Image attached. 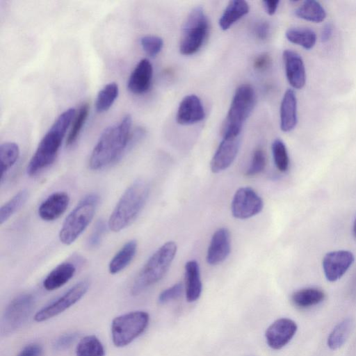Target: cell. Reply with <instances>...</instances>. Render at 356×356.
I'll list each match as a JSON object with an SVG mask.
<instances>
[{
	"instance_id": "cell-1",
	"label": "cell",
	"mask_w": 356,
	"mask_h": 356,
	"mask_svg": "<svg viewBox=\"0 0 356 356\" xmlns=\"http://www.w3.org/2000/svg\"><path fill=\"white\" fill-rule=\"evenodd\" d=\"M131 124V116L127 114L103 131L89 159L91 170H99L115 163L130 149Z\"/></svg>"
},
{
	"instance_id": "cell-2",
	"label": "cell",
	"mask_w": 356,
	"mask_h": 356,
	"mask_svg": "<svg viewBox=\"0 0 356 356\" xmlns=\"http://www.w3.org/2000/svg\"><path fill=\"white\" fill-rule=\"evenodd\" d=\"M75 114V108H70L60 114L54 121L39 143L28 164L27 174L29 176H35L55 161L66 131Z\"/></svg>"
},
{
	"instance_id": "cell-3",
	"label": "cell",
	"mask_w": 356,
	"mask_h": 356,
	"mask_svg": "<svg viewBox=\"0 0 356 356\" xmlns=\"http://www.w3.org/2000/svg\"><path fill=\"white\" fill-rule=\"evenodd\" d=\"M149 193L148 184L142 179L133 182L124 192L108 221L110 230L117 232L130 225L144 207Z\"/></svg>"
},
{
	"instance_id": "cell-4",
	"label": "cell",
	"mask_w": 356,
	"mask_h": 356,
	"mask_svg": "<svg viewBox=\"0 0 356 356\" xmlns=\"http://www.w3.org/2000/svg\"><path fill=\"white\" fill-rule=\"evenodd\" d=\"M177 250L174 241H168L151 255L132 283V296L140 294L163 277L176 255Z\"/></svg>"
},
{
	"instance_id": "cell-5",
	"label": "cell",
	"mask_w": 356,
	"mask_h": 356,
	"mask_svg": "<svg viewBox=\"0 0 356 356\" xmlns=\"http://www.w3.org/2000/svg\"><path fill=\"white\" fill-rule=\"evenodd\" d=\"M255 102V92L250 85L241 84L236 88L222 127V138L240 136L243 124L251 114Z\"/></svg>"
},
{
	"instance_id": "cell-6",
	"label": "cell",
	"mask_w": 356,
	"mask_h": 356,
	"mask_svg": "<svg viewBox=\"0 0 356 356\" xmlns=\"http://www.w3.org/2000/svg\"><path fill=\"white\" fill-rule=\"evenodd\" d=\"M99 202L96 194L83 197L66 217L59 232V239L65 245L73 243L92 221Z\"/></svg>"
},
{
	"instance_id": "cell-7",
	"label": "cell",
	"mask_w": 356,
	"mask_h": 356,
	"mask_svg": "<svg viewBox=\"0 0 356 356\" xmlns=\"http://www.w3.org/2000/svg\"><path fill=\"white\" fill-rule=\"evenodd\" d=\"M149 314L134 311L114 318L111 323V338L115 346L124 347L138 337L147 328Z\"/></svg>"
},
{
	"instance_id": "cell-8",
	"label": "cell",
	"mask_w": 356,
	"mask_h": 356,
	"mask_svg": "<svg viewBox=\"0 0 356 356\" xmlns=\"http://www.w3.org/2000/svg\"><path fill=\"white\" fill-rule=\"evenodd\" d=\"M209 20L201 6L194 8L186 17L182 27L179 52L189 56L202 47L209 31Z\"/></svg>"
},
{
	"instance_id": "cell-9",
	"label": "cell",
	"mask_w": 356,
	"mask_h": 356,
	"mask_svg": "<svg viewBox=\"0 0 356 356\" xmlns=\"http://www.w3.org/2000/svg\"><path fill=\"white\" fill-rule=\"evenodd\" d=\"M35 298L31 293L16 296L7 305L1 319V334L7 336L19 329L28 320L35 307Z\"/></svg>"
},
{
	"instance_id": "cell-10",
	"label": "cell",
	"mask_w": 356,
	"mask_h": 356,
	"mask_svg": "<svg viewBox=\"0 0 356 356\" xmlns=\"http://www.w3.org/2000/svg\"><path fill=\"white\" fill-rule=\"evenodd\" d=\"M88 288L89 282L87 280L76 283L59 298L40 309L35 314L34 320L43 322L59 315L81 299Z\"/></svg>"
},
{
	"instance_id": "cell-11",
	"label": "cell",
	"mask_w": 356,
	"mask_h": 356,
	"mask_svg": "<svg viewBox=\"0 0 356 356\" xmlns=\"http://www.w3.org/2000/svg\"><path fill=\"white\" fill-rule=\"evenodd\" d=\"M264 207L261 197L250 187H241L234 193L231 211L232 216L241 220L252 218L259 213Z\"/></svg>"
},
{
	"instance_id": "cell-12",
	"label": "cell",
	"mask_w": 356,
	"mask_h": 356,
	"mask_svg": "<svg viewBox=\"0 0 356 356\" xmlns=\"http://www.w3.org/2000/svg\"><path fill=\"white\" fill-rule=\"evenodd\" d=\"M297 330L298 326L293 320L287 318H279L266 330L267 344L272 349L280 350L292 339Z\"/></svg>"
},
{
	"instance_id": "cell-13",
	"label": "cell",
	"mask_w": 356,
	"mask_h": 356,
	"mask_svg": "<svg viewBox=\"0 0 356 356\" xmlns=\"http://www.w3.org/2000/svg\"><path fill=\"white\" fill-rule=\"evenodd\" d=\"M354 261V256L348 250H337L326 254L323 268L326 279L334 282L340 279Z\"/></svg>"
},
{
	"instance_id": "cell-14",
	"label": "cell",
	"mask_w": 356,
	"mask_h": 356,
	"mask_svg": "<svg viewBox=\"0 0 356 356\" xmlns=\"http://www.w3.org/2000/svg\"><path fill=\"white\" fill-rule=\"evenodd\" d=\"M240 136L222 138L210 162L213 173H218L228 168L234 161L240 147Z\"/></svg>"
},
{
	"instance_id": "cell-15",
	"label": "cell",
	"mask_w": 356,
	"mask_h": 356,
	"mask_svg": "<svg viewBox=\"0 0 356 356\" xmlns=\"http://www.w3.org/2000/svg\"><path fill=\"white\" fill-rule=\"evenodd\" d=\"M231 251L230 232L226 227H220L213 233L207 252V262L217 265L224 261Z\"/></svg>"
},
{
	"instance_id": "cell-16",
	"label": "cell",
	"mask_w": 356,
	"mask_h": 356,
	"mask_svg": "<svg viewBox=\"0 0 356 356\" xmlns=\"http://www.w3.org/2000/svg\"><path fill=\"white\" fill-rule=\"evenodd\" d=\"M282 57L286 76L290 85L296 89L303 88L306 82V72L301 56L296 51L286 49Z\"/></svg>"
},
{
	"instance_id": "cell-17",
	"label": "cell",
	"mask_w": 356,
	"mask_h": 356,
	"mask_svg": "<svg viewBox=\"0 0 356 356\" xmlns=\"http://www.w3.org/2000/svg\"><path fill=\"white\" fill-rule=\"evenodd\" d=\"M153 75L152 63L147 58L140 60L131 72L128 81V90L136 95L146 92L150 88Z\"/></svg>"
},
{
	"instance_id": "cell-18",
	"label": "cell",
	"mask_w": 356,
	"mask_h": 356,
	"mask_svg": "<svg viewBox=\"0 0 356 356\" xmlns=\"http://www.w3.org/2000/svg\"><path fill=\"white\" fill-rule=\"evenodd\" d=\"M205 112L200 99L195 95L186 96L178 107L176 120L181 125L192 124L202 120Z\"/></svg>"
},
{
	"instance_id": "cell-19",
	"label": "cell",
	"mask_w": 356,
	"mask_h": 356,
	"mask_svg": "<svg viewBox=\"0 0 356 356\" xmlns=\"http://www.w3.org/2000/svg\"><path fill=\"white\" fill-rule=\"evenodd\" d=\"M70 203V196L64 191H57L48 196L38 207V215L45 221H53L60 217Z\"/></svg>"
},
{
	"instance_id": "cell-20",
	"label": "cell",
	"mask_w": 356,
	"mask_h": 356,
	"mask_svg": "<svg viewBox=\"0 0 356 356\" xmlns=\"http://www.w3.org/2000/svg\"><path fill=\"white\" fill-rule=\"evenodd\" d=\"M297 99L294 91L288 89L280 105V128L284 132L293 130L297 124Z\"/></svg>"
},
{
	"instance_id": "cell-21",
	"label": "cell",
	"mask_w": 356,
	"mask_h": 356,
	"mask_svg": "<svg viewBox=\"0 0 356 356\" xmlns=\"http://www.w3.org/2000/svg\"><path fill=\"white\" fill-rule=\"evenodd\" d=\"M202 289L200 272L198 263L190 260L185 264V291L186 298L188 302L198 300Z\"/></svg>"
},
{
	"instance_id": "cell-22",
	"label": "cell",
	"mask_w": 356,
	"mask_h": 356,
	"mask_svg": "<svg viewBox=\"0 0 356 356\" xmlns=\"http://www.w3.org/2000/svg\"><path fill=\"white\" fill-rule=\"evenodd\" d=\"M76 272L74 265L70 262H63L54 268L44 278L43 287L47 291H54L65 285L72 278Z\"/></svg>"
},
{
	"instance_id": "cell-23",
	"label": "cell",
	"mask_w": 356,
	"mask_h": 356,
	"mask_svg": "<svg viewBox=\"0 0 356 356\" xmlns=\"http://www.w3.org/2000/svg\"><path fill=\"white\" fill-rule=\"evenodd\" d=\"M249 10V5L245 1H230L219 19L220 29L223 31L227 30L239 19L248 14Z\"/></svg>"
},
{
	"instance_id": "cell-24",
	"label": "cell",
	"mask_w": 356,
	"mask_h": 356,
	"mask_svg": "<svg viewBox=\"0 0 356 356\" xmlns=\"http://www.w3.org/2000/svg\"><path fill=\"white\" fill-rule=\"evenodd\" d=\"M137 250L136 240L127 241L111 259L108 271L115 275L123 270L132 261Z\"/></svg>"
},
{
	"instance_id": "cell-25",
	"label": "cell",
	"mask_w": 356,
	"mask_h": 356,
	"mask_svg": "<svg viewBox=\"0 0 356 356\" xmlns=\"http://www.w3.org/2000/svg\"><path fill=\"white\" fill-rule=\"evenodd\" d=\"M325 298L324 292L317 288H305L294 292L291 301L294 305L300 308H307L316 305Z\"/></svg>"
},
{
	"instance_id": "cell-26",
	"label": "cell",
	"mask_w": 356,
	"mask_h": 356,
	"mask_svg": "<svg viewBox=\"0 0 356 356\" xmlns=\"http://www.w3.org/2000/svg\"><path fill=\"white\" fill-rule=\"evenodd\" d=\"M295 15L305 20L319 23L325 19L326 12L318 1L306 0L296 9Z\"/></svg>"
},
{
	"instance_id": "cell-27",
	"label": "cell",
	"mask_w": 356,
	"mask_h": 356,
	"mask_svg": "<svg viewBox=\"0 0 356 356\" xmlns=\"http://www.w3.org/2000/svg\"><path fill=\"white\" fill-rule=\"evenodd\" d=\"M285 35L289 42L300 45L305 49H312L316 41L315 32L308 28H290L286 31Z\"/></svg>"
},
{
	"instance_id": "cell-28",
	"label": "cell",
	"mask_w": 356,
	"mask_h": 356,
	"mask_svg": "<svg viewBox=\"0 0 356 356\" xmlns=\"http://www.w3.org/2000/svg\"><path fill=\"white\" fill-rule=\"evenodd\" d=\"M19 156V148L17 143L13 142H6L0 146V161H1V181L15 165Z\"/></svg>"
},
{
	"instance_id": "cell-29",
	"label": "cell",
	"mask_w": 356,
	"mask_h": 356,
	"mask_svg": "<svg viewBox=\"0 0 356 356\" xmlns=\"http://www.w3.org/2000/svg\"><path fill=\"white\" fill-rule=\"evenodd\" d=\"M119 94L118 85L111 82L105 85L98 92L95 109L98 113L107 111L113 104Z\"/></svg>"
},
{
	"instance_id": "cell-30",
	"label": "cell",
	"mask_w": 356,
	"mask_h": 356,
	"mask_svg": "<svg viewBox=\"0 0 356 356\" xmlns=\"http://www.w3.org/2000/svg\"><path fill=\"white\" fill-rule=\"evenodd\" d=\"M353 323V320L350 318H347L334 327L327 338V342L330 349H338L345 343L350 334Z\"/></svg>"
},
{
	"instance_id": "cell-31",
	"label": "cell",
	"mask_w": 356,
	"mask_h": 356,
	"mask_svg": "<svg viewBox=\"0 0 356 356\" xmlns=\"http://www.w3.org/2000/svg\"><path fill=\"white\" fill-rule=\"evenodd\" d=\"M104 346L95 335L85 336L76 346V356H104Z\"/></svg>"
},
{
	"instance_id": "cell-32",
	"label": "cell",
	"mask_w": 356,
	"mask_h": 356,
	"mask_svg": "<svg viewBox=\"0 0 356 356\" xmlns=\"http://www.w3.org/2000/svg\"><path fill=\"white\" fill-rule=\"evenodd\" d=\"M26 190H21L6 202L0 209V224L7 221L21 207L28 198Z\"/></svg>"
},
{
	"instance_id": "cell-33",
	"label": "cell",
	"mask_w": 356,
	"mask_h": 356,
	"mask_svg": "<svg viewBox=\"0 0 356 356\" xmlns=\"http://www.w3.org/2000/svg\"><path fill=\"white\" fill-rule=\"evenodd\" d=\"M89 109V104L84 103L81 106L77 114L74 116L71 129L66 140L67 146L72 145L76 140L88 118Z\"/></svg>"
},
{
	"instance_id": "cell-34",
	"label": "cell",
	"mask_w": 356,
	"mask_h": 356,
	"mask_svg": "<svg viewBox=\"0 0 356 356\" xmlns=\"http://www.w3.org/2000/svg\"><path fill=\"white\" fill-rule=\"evenodd\" d=\"M272 153L276 168L280 172H286L289 165V158L286 147L280 139H275L272 143Z\"/></svg>"
},
{
	"instance_id": "cell-35",
	"label": "cell",
	"mask_w": 356,
	"mask_h": 356,
	"mask_svg": "<svg viewBox=\"0 0 356 356\" xmlns=\"http://www.w3.org/2000/svg\"><path fill=\"white\" fill-rule=\"evenodd\" d=\"M266 165V157L261 148L256 149L252 154L248 168L245 172L247 176H254L261 172Z\"/></svg>"
},
{
	"instance_id": "cell-36",
	"label": "cell",
	"mask_w": 356,
	"mask_h": 356,
	"mask_svg": "<svg viewBox=\"0 0 356 356\" xmlns=\"http://www.w3.org/2000/svg\"><path fill=\"white\" fill-rule=\"evenodd\" d=\"M140 44L144 51L149 56H156L162 49L163 41L156 35H145L140 39Z\"/></svg>"
},
{
	"instance_id": "cell-37",
	"label": "cell",
	"mask_w": 356,
	"mask_h": 356,
	"mask_svg": "<svg viewBox=\"0 0 356 356\" xmlns=\"http://www.w3.org/2000/svg\"><path fill=\"white\" fill-rule=\"evenodd\" d=\"M184 285L181 282H178L174 285L163 290L159 296L158 301L160 304H165L172 300L177 299L182 293Z\"/></svg>"
},
{
	"instance_id": "cell-38",
	"label": "cell",
	"mask_w": 356,
	"mask_h": 356,
	"mask_svg": "<svg viewBox=\"0 0 356 356\" xmlns=\"http://www.w3.org/2000/svg\"><path fill=\"white\" fill-rule=\"evenodd\" d=\"M79 337L77 332H67L59 336L53 343V348L56 351H63L68 349Z\"/></svg>"
},
{
	"instance_id": "cell-39",
	"label": "cell",
	"mask_w": 356,
	"mask_h": 356,
	"mask_svg": "<svg viewBox=\"0 0 356 356\" xmlns=\"http://www.w3.org/2000/svg\"><path fill=\"white\" fill-rule=\"evenodd\" d=\"M106 229V225L102 220H98L90 235L88 237L87 244L90 248H96L100 243Z\"/></svg>"
},
{
	"instance_id": "cell-40",
	"label": "cell",
	"mask_w": 356,
	"mask_h": 356,
	"mask_svg": "<svg viewBox=\"0 0 356 356\" xmlns=\"http://www.w3.org/2000/svg\"><path fill=\"white\" fill-rule=\"evenodd\" d=\"M271 64V58L267 53H263L257 56L254 60L253 66L258 71L267 70Z\"/></svg>"
},
{
	"instance_id": "cell-41",
	"label": "cell",
	"mask_w": 356,
	"mask_h": 356,
	"mask_svg": "<svg viewBox=\"0 0 356 356\" xmlns=\"http://www.w3.org/2000/svg\"><path fill=\"white\" fill-rule=\"evenodd\" d=\"M42 353V346L35 343L26 345L17 356H40Z\"/></svg>"
},
{
	"instance_id": "cell-42",
	"label": "cell",
	"mask_w": 356,
	"mask_h": 356,
	"mask_svg": "<svg viewBox=\"0 0 356 356\" xmlns=\"http://www.w3.org/2000/svg\"><path fill=\"white\" fill-rule=\"evenodd\" d=\"M269 32L270 26L266 22H261L255 26V35L261 40H266L268 37Z\"/></svg>"
},
{
	"instance_id": "cell-43",
	"label": "cell",
	"mask_w": 356,
	"mask_h": 356,
	"mask_svg": "<svg viewBox=\"0 0 356 356\" xmlns=\"http://www.w3.org/2000/svg\"><path fill=\"white\" fill-rule=\"evenodd\" d=\"M280 1L277 0H266L263 1V6L264 10L269 15H273L275 13Z\"/></svg>"
},
{
	"instance_id": "cell-44",
	"label": "cell",
	"mask_w": 356,
	"mask_h": 356,
	"mask_svg": "<svg viewBox=\"0 0 356 356\" xmlns=\"http://www.w3.org/2000/svg\"><path fill=\"white\" fill-rule=\"evenodd\" d=\"M333 31V27L331 24H327L324 26V27L322 29L321 34V40L323 42H327L332 35Z\"/></svg>"
},
{
	"instance_id": "cell-45",
	"label": "cell",
	"mask_w": 356,
	"mask_h": 356,
	"mask_svg": "<svg viewBox=\"0 0 356 356\" xmlns=\"http://www.w3.org/2000/svg\"><path fill=\"white\" fill-rule=\"evenodd\" d=\"M353 234H354V236L356 237V218L355 219L354 224H353Z\"/></svg>"
}]
</instances>
